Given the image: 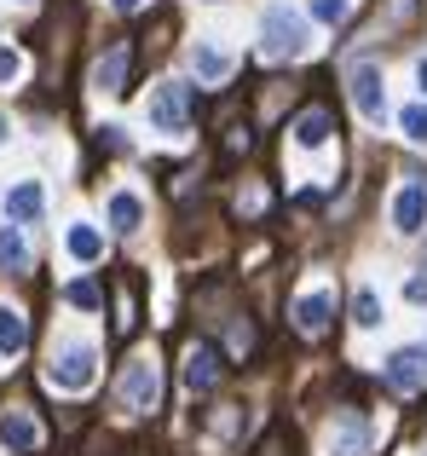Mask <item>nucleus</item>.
Returning <instances> with one entry per match:
<instances>
[{
	"mask_svg": "<svg viewBox=\"0 0 427 456\" xmlns=\"http://www.w3.org/2000/svg\"><path fill=\"white\" fill-rule=\"evenodd\" d=\"M93 364H99V346L81 341V335H64V341L52 346V370H46V381L64 387V393H81V387H93V376H99Z\"/></svg>",
	"mask_w": 427,
	"mask_h": 456,
	"instance_id": "obj_2",
	"label": "nucleus"
},
{
	"mask_svg": "<svg viewBox=\"0 0 427 456\" xmlns=\"http://www.w3.org/2000/svg\"><path fill=\"white\" fill-rule=\"evenodd\" d=\"M312 18L318 23H341L347 18V0H312Z\"/></svg>",
	"mask_w": 427,
	"mask_h": 456,
	"instance_id": "obj_22",
	"label": "nucleus"
},
{
	"mask_svg": "<svg viewBox=\"0 0 427 456\" xmlns=\"http://www.w3.org/2000/svg\"><path fill=\"white\" fill-rule=\"evenodd\" d=\"M104 220H110V232H139V220H145V202L133 197V191H110V202H104Z\"/></svg>",
	"mask_w": 427,
	"mask_h": 456,
	"instance_id": "obj_13",
	"label": "nucleus"
},
{
	"mask_svg": "<svg viewBox=\"0 0 427 456\" xmlns=\"http://www.w3.org/2000/svg\"><path fill=\"white\" fill-rule=\"evenodd\" d=\"M64 248H69V260L93 266V260H104V232H99V225H87V220H76L64 232Z\"/></svg>",
	"mask_w": 427,
	"mask_h": 456,
	"instance_id": "obj_11",
	"label": "nucleus"
},
{
	"mask_svg": "<svg viewBox=\"0 0 427 456\" xmlns=\"http://www.w3.org/2000/svg\"><path fill=\"white\" fill-rule=\"evenodd\" d=\"M110 6H116V12H133V6H139V0H110Z\"/></svg>",
	"mask_w": 427,
	"mask_h": 456,
	"instance_id": "obj_27",
	"label": "nucleus"
},
{
	"mask_svg": "<svg viewBox=\"0 0 427 456\" xmlns=\"http://www.w3.org/2000/svg\"><path fill=\"white\" fill-rule=\"evenodd\" d=\"M427 225V185L422 179H410V185H399V197H393V232L399 237H416Z\"/></svg>",
	"mask_w": 427,
	"mask_h": 456,
	"instance_id": "obj_6",
	"label": "nucleus"
},
{
	"mask_svg": "<svg viewBox=\"0 0 427 456\" xmlns=\"http://www.w3.org/2000/svg\"><path fill=\"white\" fill-rule=\"evenodd\" d=\"M29 266V243H23V225H0V272H23Z\"/></svg>",
	"mask_w": 427,
	"mask_h": 456,
	"instance_id": "obj_18",
	"label": "nucleus"
},
{
	"mask_svg": "<svg viewBox=\"0 0 427 456\" xmlns=\"http://www.w3.org/2000/svg\"><path fill=\"white\" fill-rule=\"evenodd\" d=\"M352 323H359V330H382V323H387V306H382V295H375L370 283L352 295Z\"/></svg>",
	"mask_w": 427,
	"mask_h": 456,
	"instance_id": "obj_19",
	"label": "nucleus"
},
{
	"mask_svg": "<svg viewBox=\"0 0 427 456\" xmlns=\"http://www.w3.org/2000/svg\"><path fill=\"white\" fill-rule=\"evenodd\" d=\"M329 456H370V428L359 416H335L329 428Z\"/></svg>",
	"mask_w": 427,
	"mask_h": 456,
	"instance_id": "obj_9",
	"label": "nucleus"
},
{
	"mask_svg": "<svg viewBox=\"0 0 427 456\" xmlns=\"http://www.w3.org/2000/svg\"><path fill=\"white\" fill-rule=\"evenodd\" d=\"M145 122L168 139H185V87L180 81H157L145 99Z\"/></svg>",
	"mask_w": 427,
	"mask_h": 456,
	"instance_id": "obj_4",
	"label": "nucleus"
},
{
	"mask_svg": "<svg viewBox=\"0 0 427 456\" xmlns=\"http://www.w3.org/2000/svg\"><path fill=\"white\" fill-rule=\"evenodd\" d=\"M416 87H422V99H427V58L416 64Z\"/></svg>",
	"mask_w": 427,
	"mask_h": 456,
	"instance_id": "obj_26",
	"label": "nucleus"
},
{
	"mask_svg": "<svg viewBox=\"0 0 427 456\" xmlns=\"http://www.w3.org/2000/svg\"><path fill=\"white\" fill-rule=\"evenodd\" d=\"M29 346V323H23L18 306H0V358H18Z\"/></svg>",
	"mask_w": 427,
	"mask_h": 456,
	"instance_id": "obj_16",
	"label": "nucleus"
},
{
	"mask_svg": "<svg viewBox=\"0 0 427 456\" xmlns=\"http://www.w3.org/2000/svg\"><path fill=\"white\" fill-rule=\"evenodd\" d=\"M0 445L6 451H35L41 445V428H35L23 411H0Z\"/></svg>",
	"mask_w": 427,
	"mask_h": 456,
	"instance_id": "obj_14",
	"label": "nucleus"
},
{
	"mask_svg": "<svg viewBox=\"0 0 427 456\" xmlns=\"http://www.w3.org/2000/svg\"><path fill=\"white\" fill-rule=\"evenodd\" d=\"M399 127H405L410 145H427V99L422 104H405V110H399Z\"/></svg>",
	"mask_w": 427,
	"mask_h": 456,
	"instance_id": "obj_21",
	"label": "nucleus"
},
{
	"mask_svg": "<svg viewBox=\"0 0 427 456\" xmlns=\"http://www.w3.org/2000/svg\"><path fill=\"white\" fill-rule=\"evenodd\" d=\"M191 69H197V81H203V87H220V81L231 76V53H225V46H214V41H197L191 46Z\"/></svg>",
	"mask_w": 427,
	"mask_h": 456,
	"instance_id": "obj_10",
	"label": "nucleus"
},
{
	"mask_svg": "<svg viewBox=\"0 0 427 456\" xmlns=\"http://www.w3.org/2000/svg\"><path fill=\"white\" fill-rule=\"evenodd\" d=\"M312 46V23L289 6H266L260 12V53L266 58H301Z\"/></svg>",
	"mask_w": 427,
	"mask_h": 456,
	"instance_id": "obj_1",
	"label": "nucleus"
},
{
	"mask_svg": "<svg viewBox=\"0 0 427 456\" xmlns=\"http://www.w3.org/2000/svg\"><path fill=\"white\" fill-rule=\"evenodd\" d=\"M405 301H410V306H427V278H410V283H405Z\"/></svg>",
	"mask_w": 427,
	"mask_h": 456,
	"instance_id": "obj_25",
	"label": "nucleus"
},
{
	"mask_svg": "<svg viewBox=\"0 0 427 456\" xmlns=\"http://www.w3.org/2000/svg\"><path fill=\"white\" fill-rule=\"evenodd\" d=\"M329 289H306L301 301H294V323H301L306 335H324V323H329Z\"/></svg>",
	"mask_w": 427,
	"mask_h": 456,
	"instance_id": "obj_15",
	"label": "nucleus"
},
{
	"mask_svg": "<svg viewBox=\"0 0 427 456\" xmlns=\"http://www.w3.org/2000/svg\"><path fill=\"white\" fill-rule=\"evenodd\" d=\"M122 76H127V46H110V53L99 58V69H93V87L99 93H122Z\"/></svg>",
	"mask_w": 427,
	"mask_h": 456,
	"instance_id": "obj_17",
	"label": "nucleus"
},
{
	"mask_svg": "<svg viewBox=\"0 0 427 456\" xmlns=\"http://www.w3.org/2000/svg\"><path fill=\"white\" fill-rule=\"evenodd\" d=\"M214 381H220V353H214V346H191V353H185V387L208 393Z\"/></svg>",
	"mask_w": 427,
	"mask_h": 456,
	"instance_id": "obj_12",
	"label": "nucleus"
},
{
	"mask_svg": "<svg viewBox=\"0 0 427 456\" xmlns=\"http://www.w3.org/2000/svg\"><path fill=\"white\" fill-rule=\"evenodd\" d=\"M324 139H329V116L324 110H306L301 122H294V145H301V151H318Z\"/></svg>",
	"mask_w": 427,
	"mask_h": 456,
	"instance_id": "obj_20",
	"label": "nucleus"
},
{
	"mask_svg": "<svg viewBox=\"0 0 427 456\" xmlns=\"http://www.w3.org/2000/svg\"><path fill=\"white\" fill-rule=\"evenodd\" d=\"M157 393H162L157 358H145V353H139L133 364L122 370V404H127V411H157Z\"/></svg>",
	"mask_w": 427,
	"mask_h": 456,
	"instance_id": "obj_5",
	"label": "nucleus"
},
{
	"mask_svg": "<svg viewBox=\"0 0 427 456\" xmlns=\"http://www.w3.org/2000/svg\"><path fill=\"white\" fill-rule=\"evenodd\" d=\"M69 301L76 306H99V289H93V283H69Z\"/></svg>",
	"mask_w": 427,
	"mask_h": 456,
	"instance_id": "obj_24",
	"label": "nucleus"
},
{
	"mask_svg": "<svg viewBox=\"0 0 427 456\" xmlns=\"http://www.w3.org/2000/svg\"><path fill=\"white\" fill-rule=\"evenodd\" d=\"M387 381H393L399 393H422L427 387V346H399V353L387 358Z\"/></svg>",
	"mask_w": 427,
	"mask_h": 456,
	"instance_id": "obj_7",
	"label": "nucleus"
},
{
	"mask_svg": "<svg viewBox=\"0 0 427 456\" xmlns=\"http://www.w3.org/2000/svg\"><path fill=\"white\" fill-rule=\"evenodd\" d=\"M347 87H352V110H359L370 127H382L387 122V76H382V64L359 58V64L347 69Z\"/></svg>",
	"mask_w": 427,
	"mask_h": 456,
	"instance_id": "obj_3",
	"label": "nucleus"
},
{
	"mask_svg": "<svg viewBox=\"0 0 427 456\" xmlns=\"http://www.w3.org/2000/svg\"><path fill=\"white\" fill-rule=\"evenodd\" d=\"M46 214V191H41V179H18V185L6 191V220L12 225H35Z\"/></svg>",
	"mask_w": 427,
	"mask_h": 456,
	"instance_id": "obj_8",
	"label": "nucleus"
},
{
	"mask_svg": "<svg viewBox=\"0 0 427 456\" xmlns=\"http://www.w3.org/2000/svg\"><path fill=\"white\" fill-rule=\"evenodd\" d=\"M23 81V53H0V87Z\"/></svg>",
	"mask_w": 427,
	"mask_h": 456,
	"instance_id": "obj_23",
	"label": "nucleus"
}]
</instances>
